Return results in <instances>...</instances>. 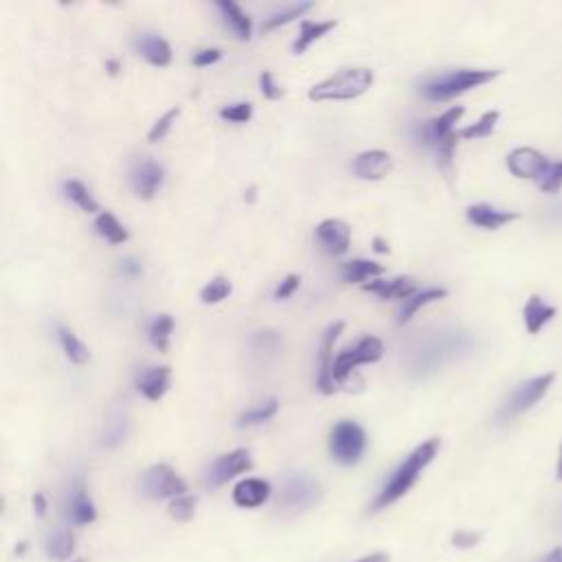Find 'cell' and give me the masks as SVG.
I'll list each match as a JSON object with an SVG mask.
<instances>
[{
  "instance_id": "cell-1",
  "label": "cell",
  "mask_w": 562,
  "mask_h": 562,
  "mask_svg": "<svg viewBox=\"0 0 562 562\" xmlns=\"http://www.w3.org/2000/svg\"><path fill=\"white\" fill-rule=\"evenodd\" d=\"M474 349V336L461 327H441L426 331L413 340L406 351V367L415 378H426L439 371L443 364L470 353Z\"/></svg>"
},
{
  "instance_id": "cell-2",
  "label": "cell",
  "mask_w": 562,
  "mask_h": 562,
  "mask_svg": "<svg viewBox=\"0 0 562 562\" xmlns=\"http://www.w3.org/2000/svg\"><path fill=\"white\" fill-rule=\"evenodd\" d=\"M439 437H430L426 441H422L397 468L395 472L389 476V481L384 483V487L380 490V494L375 496V501L371 503V509H384L389 505H393L395 501H400L417 481V476L424 472V468L437 457L439 452Z\"/></svg>"
},
{
  "instance_id": "cell-3",
  "label": "cell",
  "mask_w": 562,
  "mask_h": 562,
  "mask_svg": "<svg viewBox=\"0 0 562 562\" xmlns=\"http://www.w3.org/2000/svg\"><path fill=\"white\" fill-rule=\"evenodd\" d=\"M505 165L512 176L536 182L544 193H558L562 189V160H553L540 149L516 147L507 154Z\"/></svg>"
},
{
  "instance_id": "cell-4",
  "label": "cell",
  "mask_w": 562,
  "mask_h": 562,
  "mask_svg": "<svg viewBox=\"0 0 562 562\" xmlns=\"http://www.w3.org/2000/svg\"><path fill=\"white\" fill-rule=\"evenodd\" d=\"M463 114L465 110L461 105H452L443 114L415 125V138L435 151L439 167L446 171H450L452 167L454 147L459 138V132L454 127Z\"/></svg>"
},
{
  "instance_id": "cell-5",
  "label": "cell",
  "mask_w": 562,
  "mask_h": 562,
  "mask_svg": "<svg viewBox=\"0 0 562 562\" xmlns=\"http://www.w3.org/2000/svg\"><path fill=\"white\" fill-rule=\"evenodd\" d=\"M498 75H501V70H494V68H457V70L426 77L419 83V92L428 101L443 103V101L457 99L463 92H470L472 88H479V86L496 79Z\"/></svg>"
},
{
  "instance_id": "cell-6",
  "label": "cell",
  "mask_w": 562,
  "mask_h": 562,
  "mask_svg": "<svg viewBox=\"0 0 562 562\" xmlns=\"http://www.w3.org/2000/svg\"><path fill=\"white\" fill-rule=\"evenodd\" d=\"M373 83V70L367 66H349L342 68L327 79L314 83L307 92L310 101H349L364 94Z\"/></svg>"
},
{
  "instance_id": "cell-7",
  "label": "cell",
  "mask_w": 562,
  "mask_h": 562,
  "mask_svg": "<svg viewBox=\"0 0 562 562\" xmlns=\"http://www.w3.org/2000/svg\"><path fill=\"white\" fill-rule=\"evenodd\" d=\"M321 485L305 472H288L277 494V507L283 514H301L321 501Z\"/></svg>"
},
{
  "instance_id": "cell-8",
  "label": "cell",
  "mask_w": 562,
  "mask_h": 562,
  "mask_svg": "<svg viewBox=\"0 0 562 562\" xmlns=\"http://www.w3.org/2000/svg\"><path fill=\"white\" fill-rule=\"evenodd\" d=\"M555 373H542V375H533L520 384L514 386V391L507 395V400L503 402V406L498 408V419L501 422H509L522 413H527L531 406H536L553 386Z\"/></svg>"
},
{
  "instance_id": "cell-9",
  "label": "cell",
  "mask_w": 562,
  "mask_h": 562,
  "mask_svg": "<svg viewBox=\"0 0 562 562\" xmlns=\"http://www.w3.org/2000/svg\"><path fill=\"white\" fill-rule=\"evenodd\" d=\"M367 448L364 428L351 419H342L331 428L329 435V452L331 459L342 465H353L362 459Z\"/></svg>"
},
{
  "instance_id": "cell-10",
  "label": "cell",
  "mask_w": 562,
  "mask_h": 562,
  "mask_svg": "<svg viewBox=\"0 0 562 562\" xmlns=\"http://www.w3.org/2000/svg\"><path fill=\"white\" fill-rule=\"evenodd\" d=\"M382 353H384V345L378 336H362L353 347H347L334 358L331 375L336 382H345L356 371V367L378 362Z\"/></svg>"
},
{
  "instance_id": "cell-11",
  "label": "cell",
  "mask_w": 562,
  "mask_h": 562,
  "mask_svg": "<svg viewBox=\"0 0 562 562\" xmlns=\"http://www.w3.org/2000/svg\"><path fill=\"white\" fill-rule=\"evenodd\" d=\"M140 490L147 498H176L187 492V483L167 463H156L145 470Z\"/></svg>"
},
{
  "instance_id": "cell-12",
  "label": "cell",
  "mask_w": 562,
  "mask_h": 562,
  "mask_svg": "<svg viewBox=\"0 0 562 562\" xmlns=\"http://www.w3.org/2000/svg\"><path fill=\"white\" fill-rule=\"evenodd\" d=\"M250 465H252V459H250L248 450H244V448L231 450V452H226V454H222L213 461V465L209 468L206 481H209V485L220 487V485L228 483L231 479H235L237 474L250 470Z\"/></svg>"
},
{
  "instance_id": "cell-13",
  "label": "cell",
  "mask_w": 562,
  "mask_h": 562,
  "mask_svg": "<svg viewBox=\"0 0 562 562\" xmlns=\"http://www.w3.org/2000/svg\"><path fill=\"white\" fill-rule=\"evenodd\" d=\"M165 180L162 167L151 158H140L130 171V184L143 200H151Z\"/></svg>"
},
{
  "instance_id": "cell-14",
  "label": "cell",
  "mask_w": 562,
  "mask_h": 562,
  "mask_svg": "<svg viewBox=\"0 0 562 562\" xmlns=\"http://www.w3.org/2000/svg\"><path fill=\"white\" fill-rule=\"evenodd\" d=\"M345 329V323L342 321H336L331 323L325 334H323V345H321V373H318V380H316V386L321 389V393L325 395H331L336 391V380L331 375V367H334V342L338 340V336L342 334Z\"/></svg>"
},
{
  "instance_id": "cell-15",
  "label": "cell",
  "mask_w": 562,
  "mask_h": 562,
  "mask_svg": "<svg viewBox=\"0 0 562 562\" xmlns=\"http://www.w3.org/2000/svg\"><path fill=\"white\" fill-rule=\"evenodd\" d=\"M465 217H468L470 224H474V226H479V228L498 231V228H503L505 224L518 220L520 215H518L516 211H507V209H498V206L479 202V204H470V206L465 209Z\"/></svg>"
},
{
  "instance_id": "cell-16",
  "label": "cell",
  "mask_w": 562,
  "mask_h": 562,
  "mask_svg": "<svg viewBox=\"0 0 562 562\" xmlns=\"http://www.w3.org/2000/svg\"><path fill=\"white\" fill-rule=\"evenodd\" d=\"M393 167V158L384 149H367L353 158V173L362 180H382Z\"/></svg>"
},
{
  "instance_id": "cell-17",
  "label": "cell",
  "mask_w": 562,
  "mask_h": 562,
  "mask_svg": "<svg viewBox=\"0 0 562 562\" xmlns=\"http://www.w3.org/2000/svg\"><path fill=\"white\" fill-rule=\"evenodd\" d=\"M316 239L329 255H342L349 248L351 228L342 220L329 217L316 226Z\"/></svg>"
},
{
  "instance_id": "cell-18",
  "label": "cell",
  "mask_w": 562,
  "mask_h": 562,
  "mask_svg": "<svg viewBox=\"0 0 562 562\" xmlns=\"http://www.w3.org/2000/svg\"><path fill=\"white\" fill-rule=\"evenodd\" d=\"M558 314V307L547 303L540 294H531L522 307V321L529 334H540L547 323H551Z\"/></svg>"
},
{
  "instance_id": "cell-19",
  "label": "cell",
  "mask_w": 562,
  "mask_h": 562,
  "mask_svg": "<svg viewBox=\"0 0 562 562\" xmlns=\"http://www.w3.org/2000/svg\"><path fill=\"white\" fill-rule=\"evenodd\" d=\"M268 496H270V483L263 479H255V476L244 479L233 487V501L237 507H246V509L259 507L268 501Z\"/></svg>"
},
{
  "instance_id": "cell-20",
  "label": "cell",
  "mask_w": 562,
  "mask_h": 562,
  "mask_svg": "<svg viewBox=\"0 0 562 562\" xmlns=\"http://www.w3.org/2000/svg\"><path fill=\"white\" fill-rule=\"evenodd\" d=\"M169 367H151V369H145L138 378H136V389L149 400V402H158L167 389H169Z\"/></svg>"
},
{
  "instance_id": "cell-21",
  "label": "cell",
  "mask_w": 562,
  "mask_h": 562,
  "mask_svg": "<svg viewBox=\"0 0 562 562\" xmlns=\"http://www.w3.org/2000/svg\"><path fill=\"white\" fill-rule=\"evenodd\" d=\"M138 55H143L151 66H167L171 61V46L167 44V40H162L156 33H143L140 37H136L134 42Z\"/></svg>"
},
{
  "instance_id": "cell-22",
  "label": "cell",
  "mask_w": 562,
  "mask_h": 562,
  "mask_svg": "<svg viewBox=\"0 0 562 562\" xmlns=\"http://www.w3.org/2000/svg\"><path fill=\"white\" fill-rule=\"evenodd\" d=\"M364 290L378 294L380 299H411L415 290V281L411 277H393V279H378L364 283Z\"/></svg>"
},
{
  "instance_id": "cell-23",
  "label": "cell",
  "mask_w": 562,
  "mask_h": 562,
  "mask_svg": "<svg viewBox=\"0 0 562 562\" xmlns=\"http://www.w3.org/2000/svg\"><path fill=\"white\" fill-rule=\"evenodd\" d=\"M127 430H130V415L125 408H112L105 424H103V430H101V446L103 448H116L125 441L127 437Z\"/></svg>"
},
{
  "instance_id": "cell-24",
  "label": "cell",
  "mask_w": 562,
  "mask_h": 562,
  "mask_svg": "<svg viewBox=\"0 0 562 562\" xmlns=\"http://www.w3.org/2000/svg\"><path fill=\"white\" fill-rule=\"evenodd\" d=\"M66 514L77 525H88L97 518V509H94L88 492L83 490V485L72 487L70 496H68V503H66Z\"/></svg>"
},
{
  "instance_id": "cell-25",
  "label": "cell",
  "mask_w": 562,
  "mask_h": 562,
  "mask_svg": "<svg viewBox=\"0 0 562 562\" xmlns=\"http://www.w3.org/2000/svg\"><path fill=\"white\" fill-rule=\"evenodd\" d=\"M217 9L224 18V22L231 26V31L239 37V40H248L250 33H252V22L248 18V13L241 11L239 4L231 2V0H220L217 2Z\"/></svg>"
},
{
  "instance_id": "cell-26",
  "label": "cell",
  "mask_w": 562,
  "mask_h": 562,
  "mask_svg": "<svg viewBox=\"0 0 562 562\" xmlns=\"http://www.w3.org/2000/svg\"><path fill=\"white\" fill-rule=\"evenodd\" d=\"M331 29H336V20H325V22H312V20H305V22H301V33H299V37L294 40L292 50H294L296 55L305 53V50H307L316 40L325 37Z\"/></svg>"
},
{
  "instance_id": "cell-27",
  "label": "cell",
  "mask_w": 562,
  "mask_h": 562,
  "mask_svg": "<svg viewBox=\"0 0 562 562\" xmlns=\"http://www.w3.org/2000/svg\"><path fill=\"white\" fill-rule=\"evenodd\" d=\"M448 294V290L446 288H426V290H419V292H415L411 299H406L404 301V305H402V310H400V323H406V321H411L422 307H426L428 303H435V301H441L443 296Z\"/></svg>"
},
{
  "instance_id": "cell-28",
  "label": "cell",
  "mask_w": 562,
  "mask_h": 562,
  "mask_svg": "<svg viewBox=\"0 0 562 562\" xmlns=\"http://www.w3.org/2000/svg\"><path fill=\"white\" fill-rule=\"evenodd\" d=\"M384 272V266L369 259H351L342 266V279L347 283H362L371 277H380Z\"/></svg>"
},
{
  "instance_id": "cell-29",
  "label": "cell",
  "mask_w": 562,
  "mask_h": 562,
  "mask_svg": "<svg viewBox=\"0 0 562 562\" xmlns=\"http://www.w3.org/2000/svg\"><path fill=\"white\" fill-rule=\"evenodd\" d=\"M57 338H59V345L66 353V358L72 362V364H86L88 362V347L77 338V334L64 325L57 327Z\"/></svg>"
},
{
  "instance_id": "cell-30",
  "label": "cell",
  "mask_w": 562,
  "mask_h": 562,
  "mask_svg": "<svg viewBox=\"0 0 562 562\" xmlns=\"http://www.w3.org/2000/svg\"><path fill=\"white\" fill-rule=\"evenodd\" d=\"M277 411H279V402H277V397H268V400H263V402H259V404L250 406L248 411H244V413L239 415V419H237V426H239V428L259 426V424H263V422L272 419V417L277 415Z\"/></svg>"
},
{
  "instance_id": "cell-31",
  "label": "cell",
  "mask_w": 562,
  "mask_h": 562,
  "mask_svg": "<svg viewBox=\"0 0 562 562\" xmlns=\"http://www.w3.org/2000/svg\"><path fill=\"white\" fill-rule=\"evenodd\" d=\"M173 331V318L169 314H158L151 318L149 327H147V338L149 342L158 349V351H167L169 349V338Z\"/></svg>"
},
{
  "instance_id": "cell-32",
  "label": "cell",
  "mask_w": 562,
  "mask_h": 562,
  "mask_svg": "<svg viewBox=\"0 0 562 562\" xmlns=\"http://www.w3.org/2000/svg\"><path fill=\"white\" fill-rule=\"evenodd\" d=\"M94 228H97V233H99L105 241H110V244H123V241H127V231H125V226H123L112 213H108V211H103V213L97 215Z\"/></svg>"
},
{
  "instance_id": "cell-33",
  "label": "cell",
  "mask_w": 562,
  "mask_h": 562,
  "mask_svg": "<svg viewBox=\"0 0 562 562\" xmlns=\"http://www.w3.org/2000/svg\"><path fill=\"white\" fill-rule=\"evenodd\" d=\"M498 119H501L498 110H487V112H483L474 123H470L468 127H461V130H459V138H465V140L485 138V136H490V134L494 132Z\"/></svg>"
},
{
  "instance_id": "cell-34",
  "label": "cell",
  "mask_w": 562,
  "mask_h": 562,
  "mask_svg": "<svg viewBox=\"0 0 562 562\" xmlns=\"http://www.w3.org/2000/svg\"><path fill=\"white\" fill-rule=\"evenodd\" d=\"M64 193L68 195V200H72L81 211L86 213H97L99 211V204L97 200L92 198V193L88 191V187L81 182V180H66L64 182Z\"/></svg>"
},
{
  "instance_id": "cell-35",
  "label": "cell",
  "mask_w": 562,
  "mask_h": 562,
  "mask_svg": "<svg viewBox=\"0 0 562 562\" xmlns=\"http://www.w3.org/2000/svg\"><path fill=\"white\" fill-rule=\"evenodd\" d=\"M46 553L55 560H68L75 551V536L66 529H59L46 538Z\"/></svg>"
},
{
  "instance_id": "cell-36",
  "label": "cell",
  "mask_w": 562,
  "mask_h": 562,
  "mask_svg": "<svg viewBox=\"0 0 562 562\" xmlns=\"http://www.w3.org/2000/svg\"><path fill=\"white\" fill-rule=\"evenodd\" d=\"M312 7H314L312 2H299V4H290V7H285L283 11H277V13H272L270 18H266V22L261 24V31H272V29H279V26H283V24H288V22H292V20L301 18V15H303V13H307Z\"/></svg>"
},
{
  "instance_id": "cell-37",
  "label": "cell",
  "mask_w": 562,
  "mask_h": 562,
  "mask_svg": "<svg viewBox=\"0 0 562 562\" xmlns=\"http://www.w3.org/2000/svg\"><path fill=\"white\" fill-rule=\"evenodd\" d=\"M231 292H233V285H231V281H228L226 277H213V279L200 290V299H202V303L213 305V303L224 301Z\"/></svg>"
},
{
  "instance_id": "cell-38",
  "label": "cell",
  "mask_w": 562,
  "mask_h": 562,
  "mask_svg": "<svg viewBox=\"0 0 562 562\" xmlns=\"http://www.w3.org/2000/svg\"><path fill=\"white\" fill-rule=\"evenodd\" d=\"M178 114H180V108H171V110H167L160 119H156V123H154V125L149 127V132H147V140H149V143L162 140V138L167 136V132L171 130V125L176 123Z\"/></svg>"
},
{
  "instance_id": "cell-39",
  "label": "cell",
  "mask_w": 562,
  "mask_h": 562,
  "mask_svg": "<svg viewBox=\"0 0 562 562\" xmlns=\"http://www.w3.org/2000/svg\"><path fill=\"white\" fill-rule=\"evenodd\" d=\"M220 116L228 123H248L252 119V103L248 101H239V103H231L224 105L220 110Z\"/></svg>"
},
{
  "instance_id": "cell-40",
  "label": "cell",
  "mask_w": 562,
  "mask_h": 562,
  "mask_svg": "<svg viewBox=\"0 0 562 562\" xmlns=\"http://www.w3.org/2000/svg\"><path fill=\"white\" fill-rule=\"evenodd\" d=\"M255 351H277L281 347V336L274 329H259L250 336Z\"/></svg>"
},
{
  "instance_id": "cell-41",
  "label": "cell",
  "mask_w": 562,
  "mask_h": 562,
  "mask_svg": "<svg viewBox=\"0 0 562 562\" xmlns=\"http://www.w3.org/2000/svg\"><path fill=\"white\" fill-rule=\"evenodd\" d=\"M193 512H195V498L193 496L182 494V496L171 498V503H169V516L176 518V520H182V522L191 520Z\"/></svg>"
},
{
  "instance_id": "cell-42",
  "label": "cell",
  "mask_w": 562,
  "mask_h": 562,
  "mask_svg": "<svg viewBox=\"0 0 562 562\" xmlns=\"http://www.w3.org/2000/svg\"><path fill=\"white\" fill-rule=\"evenodd\" d=\"M259 90H261V94H263L266 99H272V101L283 97V90L277 86V81H274V77H272L270 70H263V72L259 75Z\"/></svg>"
},
{
  "instance_id": "cell-43",
  "label": "cell",
  "mask_w": 562,
  "mask_h": 562,
  "mask_svg": "<svg viewBox=\"0 0 562 562\" xmlns=\"http://www.w3.org/2000/svg\"><path fill=\"white\" fill-rule=\"evenodd\" d=\"M299 285H301V277H299V274H288V277L274 288V299H279V301L290 299V296L299 290Z\"/></svg>"
},
{
  "instance_id": "cell-44",
  "label": "cell",
  "mask_w": 562,
  "mask_h": 562,
  "mask_svg": "<svg viewBox=\"0 0 562 562\" xmlns=\"http://www.w3.org/2000/svg\"><path fill=\"white\" fill-rule=\"evenodd\" d=\"M222 59V50L220 48H202L193 55V66L198 68H204V66H211L215 61Z\"/></svg>"
},
{
  "instance_id": "cell-45",
  "label": "cell",
  "mask_w": 562,
  "mask_h": 562,
  "mask_svg": "<svg viewBox=\"0 0 562 562\" xmlns=\"http://www.w3.org/2000/svg\"><path fill=\"white\" fill-rule=\"evenodd\" d=\"M479 542H481L479 531H454V536H452V544L457 549H472Z\"/></svg>"
},
{
  "instance_id": "cell-46",
  "label": "cell",
  "mask_w": 562,
  "mask_h": 562,
  "mask_svg": "<svg viewBox=\"0 0 562 562\" xmlns=\"http://www.w3.org/2000/svg\"><path fill=\"white\" fill-rule=\"evenodd\" d=\"M121 272L125 274V277H140L143 274V266H140V261L136 259V257H125V259H121Z\"/></svg>"
},
{
  "instance_id": "cell-47",
  "label": "cell",
  "mask_w": 562,
  "mask_h": 562,
  "mask_svg": "<svg viewBox=\"0 0 562 562\" xmlns=\"http://www.w3.org/2000/svg\"><path fill=\"white\" fill-rule=\"evenodd\" d=\"M538 562H562V547H553Z\"/></svg>"
},
{
  "instance_id": "cell-48",
  "label": "cell",
  "mask_w": 562,
  "mask_h": 562,
  "mask_svg": "<svg viewBox=\"0 0 562 562\" xmlns=\"http://www.w3.org/2000/svg\"><path fill=\"white\" fill-rule=\"evenodd\" d=\"M33 509L37 512V516L46 514V498H44V494H35L33 496Z\"/></svg>"
},
{
  "instance_id": "cell-49",
  "label": "cell",
  "mask_w": 562,
  "mask_h": 562,
  "mask_svg": "<svg viewBox=\"0 0 562 562\" xmlns=\"http://www.w3.org/2000/svg\"><path fill=\"white\" fill-rule=\"evenodd\" d=\"M356 562H389V555L382 553V551H375V553H369V555H364V558H360Z\"/></svg>"
},
{
  "instance_id": "cell-50",
  "label": "cell",
  "mask_w": 562,
  "mask_h": 562,
  "mask_svg": "<svg viewBox=\"0 0 562 562\" xmlns=\"http://www.w3.org/2000/svg\"><path fill=\"white\" fill-rule=\"evenodd\" d=\"M373 250L375 252H389V244L382 237H373Z\"/></svg>"
},
{
  "instance_id": "cell-51",
  "label": "cell",
  "mask_w": 562,
  "mask_h": 562,
  "mask_svg": "<svg viewBox=\"0 0 562 562\" xmlns=\"http://www.w3.org/2000/svg\"><path fill=\"white\" fill-rule=\"evenodd\" d=\"M105 70H108L110 75H116V72L121 70V64H119L116 59H108V61H105Z\"/></svg>"
},
{
  "instance_id": "cell-52",
  "label": "cell",
  "mask_w": 562,
  "mask_h": 562,
  "mask_svg": "<svg viewBox=\"0 0 562 562\" xmlns=\"http://www.w3.org/2000/svg\"><path fill=\"white\" fill-rule=\"evenodd\" d=\"M555 479L562 481V443H560V452H558V463H555Z\"/></svg>"
}]
</instances>
